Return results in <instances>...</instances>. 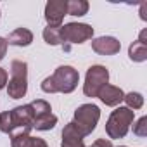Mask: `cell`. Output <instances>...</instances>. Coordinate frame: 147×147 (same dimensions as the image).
I'll return each instance as SVG.
<instances>
[{"label": "cell", "mask_w": 147, "mask_h": 147, "mask_svg": "<svg viewBox=\"0 0 147 147\" xmlns=\"http://www.w3.org/2000/svg\"><path fill=\"white\" fill-rule=\"evenodd\" d=\"M67 14V2L66 0H49L45 5V21L50 28H61L64 16Z\"/></svg>", "instance_id": "obj_7"}, {"label": "cell", "mask_w": 147, "mask_h": 147, "mask_svg": "<svg viewBox=\"0 0 147 147\" xmlns=\"http://www.w3.org/2000/svg\"><path fill=\"white\" fill-rule=\"evenodd\" d=\"M109 82V71L107 67L100 64H94L88 67L87 75H85V83H83V94L87 97H97L100 88L107 85Z\"/></svg>", "instance_id": "obj_5"}, {"label": "cell", "mask_w": 147, "mask_h": 147, "mask_svg": "<svg viewBox=\"0 0 147 147\" xmlns=\"http://www.w3.org/2000/svg\"><path fill=\"white\" fill-rule=\"evenodd\" d=\"M128 57L133 62H144V61H147V45L140 43L138 40H135L128 47Z\"/></svg>", "instance_id": "obj_12"}, {"label": "cell", "mask_w": 147, "mask_h": 147, "mask_svg": "<svg viewBox=\"0 0 147 147\" xmlns=\"http://www.w3.org/2000/svg\"><path fill=\"white\" fill-rule=\"evenodd\" d=\"M80 83V73L73 66H59L52 76L42 82V90L45 94H71Z\"/></svg>", "instance_id": "obj_1"}, {"label": "cell", "mask_w": 147, "mask_h": 147, "mask_svg": "<svg viewBox=\"0 0 147 147\" xmlns=\"http://www.w3.org/2000/svg\"><path fill=\"white\" fill-rule=\"evenodd\" d=\"M7 47H9V45H7V40L0 36V61L5 57V54H7Z\"/></svg>", "instance_id": "obj_21"}, {"label": "cell", "mask_w": 147, "mask_h": 147, "mask_svg": "<svg viewBox=\"0 0 147 147\" xmlns=\"http://www.w3.org/2000/svg\"><path fill=\"white\" fill-rule=\"evenodd\" d=\"M30 106H31V109H33V116H35V119L43 118V116H47V114H52V107H50V104H49L47 100H43V99H36V100H33ZM35 119H33V121H35Z\"/></svg>", "instance_id": "obj_14"}, {"label": "cell", "mask_w": 147, "mask_h": 147, "mask_svg": "<svg viewBox=\"0 0 147 147\" xmlns=\"http://www.w3.org/2000/svg\"><path fill=\"white\" fill-rule=\"evenodd\" d=\"M57 125V116L55 114H47L43 118H38L33 121V128H36L38 131H49Z\"/></svg>", "instance_id": "obj_15"}, {"label": "cell", "mask_w": 147, "mask_h": 147, "mask_svg": "<svg viewBox=\"0 0 147 147\" xmlns=\"http://www.w3.org/2000/svg\"><path fill=\"white\" fill-rule=\"evenodd\" d=\"M119 147H126V145H119Z\"/></svg>", "instance_id": "obj_25"}, {"label": "cell", "mask_w": 147, "mask_h": 147, "mask_svg": "<svg viewBox=\"0 0 147 147\" xmlns=\"http://www.w3.org/2000/svg\"><path fill=\"white\" fill-rule=\"evenodd\" d=\"M90 147H94V145H90Z\"/></svg>", "instance_id": "obj_26"}, {"label": "cell", "mask_w": 147, "mask_h": 147, "mask_svg": "<svg viewBox=\"0 0 147 147\" xmlns=\"http://www.w3.org/2000/svg\"><path fill=\"white\" fill-rule=\"evenodd\" d=\"M7 87V71L4 67H0V90Z\"/></svg>", "instance_id": "obj_22"}, {"label": "cell", "mask_w": 147, "mask_h": 147, "mask_svg": "<svg viewBox=\"0 0 147 147\" xmlns=\"http://www.w3.org/2000/svg\"><path fill=\"white\" fill-rule=\"evenodd\" d=\"M145 36H147V30H142V31H140V35H138V42L147 45V40H145Z\"/></svg>", "instance_id": "obj_24"}, {"label": "cell", "mask_w": 147, "mask_h": 147, "mask_svg": "<svg viewBox=\"0 0 147 147\" xmlns=\"http://www.w3.org/2000/svg\"><path fill=\"white\" fill-rule=\"evenodd\" d=\"M42 35H43V40H45L49 45H62L61 28H50V26H47Z\"/></svg>", "instance_id": "obj_16"}, {"label": "cell", "mask_w": 147, "mask_h": 147, "mask_svg": "<svg viewBox=\"0 0 147 147\" xmlns=\"http://www.w3.org/2000/svg\"><path fill=\"white\" fill-rule=\"evenodd\" d=\"M62 43H83L94 36V28L87 23H67L61 26Z\"/></svg>", "instance_id": "obj_6"}, {"label": "cell", "mask_w": 147, "mask_h": 147, "mask_svg": "<svg viewBox=\"0 0 147 147\" xmlns=\"http://www.w3.org/2000/svg\"><path fill=\"white\" fill-rule=\"evenodd\" d=\"M133 133L137 137H147V116H142L133 125Z\"/></svg>", "instance_id": "obj_19"}, {"label": "cell", "mask_w": 147, "mask_h": 147, "mask_svg": "<svg viewBox=\"0 0 147 147\" xmlns=\"http://www.w3.org/2000/svg\"><path fill=\"white\" fill-rule=\"evenodd\" d=\"M99 119H100V109H99V106H95V104H82L75 111L73 123H75V126L80 130V133L83 137H88L95 130Z\"/></svg>", "instance_id": "obj_4"}, {"label": "cell", "mask_w": 147, "mask_h": 147, "mask_svg": "<svg viewBox=\"0 0 147 147\" xmlns=\"http://www.w3.org/2000/svg\"><path fill=\"white\" fill-rule=\"evenodd\" d=\"M140 18H142V21H147V4L145 2L140 5Z\"/></svg>", "instance_id": "obj_23"}, {"label": "cell", "mask_w": 147, "mask_h": 147, "mask_svg": "<svg viewBox=\"0 0 147 147\" xmlns=\"http://www.w3.org/2000/svg\"><path fill=\"white\" fill-rule=\"evenodd\" d=\"M92 145H94V147H113V144H111L109 138H97Z\"/></svg>", "instance_id": "obj_20"}, {"label": "cell", "mask_w": 147, "mask_h": 147, "mask_svg": "<svg viewBox=\"0 0 147 147\" xmlns=\"http://www.w3.org/2000/svg\"><path fill=\"white\" fill-rule=\"evenodd\" d=\"M106 106H109V107H116V106H119L121 102H123V99H125V92L119 88V87H114V85H104L102 88H100V92H99V95H97Z\"/></svg>", "instance_id": "obj_9"}, {"label": "cell", "mask_w": 147, "mask_h": 147, "mask_svg": "<svg viewBox=\"0 0 147 147\" xmlns=\"http://www.w3.org/2000/svg\"><path fill=\"white\" fill-rule=\"evenodd\" d=\"M90 9V4L87 2V0H69L67 2V14L69 16H85Z\"/></svg>", "instance_id": "obj_13"}, {"label": "cell", "mask_w": 147, "mask_h": 147, "mask_svg": "<svg viewBox=\"0 0 147 147\" xmlns=\"http://www.w3.org/2000/svg\"><path fill=\"white\" fill-rule=\"evenodd\" d=\"M133 119H135V111H131L128 107H121V106L116 107L109 114V119L106 123V133H107L109 140L125 138Z\"/></svg>", "instance_id": "obj_2"}, {"label": "cell", "mask_w": 147, "mask_h": 147, "mask_svg": "<svg viewBox=\"0 0 147 147\" xmlns=\"http://www.w3.org/2000/svg\"><path fill=\"white\" fill-rule=\"evenodd\" d=\"M83 135L80 133V130L75 126V123L69 121L64 130H62V142H61V147H85L83 144Z\"/></svg>", "instance_id": "obj_10"}, {"label": "cell", "mask_w": 147, "mask_h": 147, "mask_svg": "<svg viewBox=\"0 0 147 147\" xmlns=\"http://www.w3.org/2000/svg\"><path fill=\"white\" fill-rule=\"evenodd\" d=\"M12 130H14V123H12L11 111H4V113H0V131L11 135V133H12Z\"/></svg>", "instance_id": "obj_18"}, {"label": "cell", "mask_w": 147, "mask_h": 147, "mask_svg": "<svg viewBox=\"0 0 147 147\" xmlns=\"http://www.w3.org/2000/svg\"><path fill=\"white\" fill-rule=\"evenodd\" d=\"M28 92V64L24 61L11 62V78L7 83V95L11 99H21Z\"/></svg>", "instance_id": "obj_3"}, {"label": "cell", "mask_w": 147, "mask_h": 147, "mask_svg": "<svg viewBox=\"0 0 147 147\" xmlns=\"http://www.w3.org/2000/svg\"><path fill=\"white\" fill-rule=\"evenodd\" d=\"M7 45H14V47H28L33 43V33L28 28H18L14 30L7 38Z\"/></svg>", "instance_id": "obj_11"}, {"label": "cell", "mask_w": 147, "mask_h": 147, "mask_svg": "<svg viewBox=\"0 0 147 147\" xmlns=\"http://www.w3.org/2000/svg\"><path fill=\"white\" fill-rule=\"evenodd\" d=\"M123 100L126 102V107L131 109V111H137V109H140V107L144 106V95L138 94V92L125 94V99H123Z\"/></svg>", "instance_id": "obj_17"}, {"label": "cell", "mask_w": 147, "mask_h": 147, "mask_svg": "<svg viewBox=\"0 0 147 147\" xmlns=\"http://www.w3.org/2000/svg\"><path fill=\"white\" fill-rule=\"evenodd\" d=\"M92 50L99 55H114L121 50V43L114 36H99L92 40Z\"/></svg>", "instance_id": "obj_8"}]
</instances>
